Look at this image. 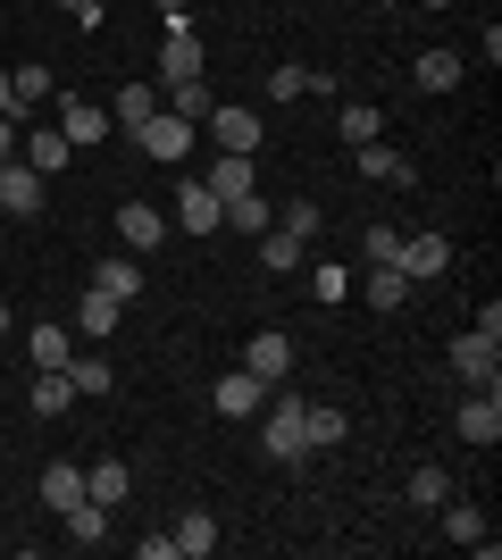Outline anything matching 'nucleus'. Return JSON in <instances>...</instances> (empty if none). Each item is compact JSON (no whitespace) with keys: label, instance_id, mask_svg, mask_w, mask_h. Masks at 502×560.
Masks as SVG:
<instances>
[{"label":"nucleus","instance_id":"1","mask_svg":"<svg viewBox=\"0 0 502 560\" xmlns=\"http://www.w3.org/2000/svg\"><path fill=\"white\" fill-rule=\"evenodd\" d=\"M260 444L277 452L285 468H293V460H311V401H293V394H285V401H268V419H260Z\"/></svg>","mask_w":502,"mask_h":560},{"label":"nucleus","instance_id":"2","mask_svg":"<svg viewBox=\"0 0 502 560\" xmlns=\"http://www.w3.org/2000/svg\"><path fill=\"white\" fill-rule=\"evenodd\" d=\"M394 268H402L410 284H428V277H444V268H453V234H435V226L402 234V252H394Z\"/></svg>","mask_w":502,"mask_h":560},{"label":"nucleus","instance_id":"3","mask_svg":"<svg viewBox=\"0 0 502 560\" xmlns=\"http://www.w3.org/2000/svg\"><path fill=\"white\" fill-rule=\"evenodd\" d=\"M135 142H143V151H151L160 167H176V160L192 151V117H176V109H151L143 126H135Z\"/></svg>","mask_w":502,"mask_h":560},{"label":"nucleus","instance_id":"4","mask_svg":"<svg viewBox=\"0 0 502 560\" xmlns=\"http://www.w3.org/2000/svg\"><path fill=\"white\" fill-rule=\"evenodd\" d=\"M167 201H176V210H167V226H185V234H218V218H226V201H218L201 176H185Z\"/></svg>","mask_w":502,"mask_h":560},{"label":"nucleus","instance_id":"5","mask_svg":"<svg viewBox=\"0 0 502 560\" xmlns=\"http://www.w3.org/2000/svg\"><path fill=\"white\" fill-rule=\"evenodd\" d=\"M453 427H460V444L494 452V444H502V394H494V385H478V394L453 410Z\"/></svg>","mask_w":502,"mask_h":560},{"label":"nucleus","instance_id":"6","mask_svg":"<svg viewBox=\"0 0 502 560\" xmlns=\"http://www.w3.org/2000/svg\"><path fill=\"white\" fill-rule=\"evenodd\" d=\"M201 126H210V142H218V151H243V160H252V151H260V142H268L260 109H235V101H226V109H210V117H201Z\"/></svg>","mask_w":502,"mask_h":560},{"label":"nucleus","instance_id":"7","mask_svg":"<svg viewBox=\"0 0 502 560\" xmlns=\"http://www.w3.org/2000/svg\"><path fill=\"white\" fill-rule=\"evenodd\" d=\"M160 84H185V75H201V34H192V18H167V43H160Z\"/></svg>","mask_w":502,"mask_h":560},{"label":"nucleus","instance_id":"8","mask_svg":"<svg viewBox=\"0 0 502 560\" xmlns=\"http://www.w3.org/2000/svg\"><path fill=\"white\" fill-rule=\"evenodd\" d=\"M453 369L469 376V385H494V376H502V335H494V327H469V335L453 343Z\"/></svg>","mask_w":502,"mask_h":560},{"label":"nucleus","instance_id":"9","mask_svg":"<svg viewBox=\"0 0 502 560\" xmlns=\"http://www.w3.org/2000/svg\"><path fill=\"white\" fill-rule=\"evenodd\" d=\"M118 243L126 252H160L167 243V210L160 201H118Z\"/></svg>","mask_w":502,"mask_h":560},{"label":"nucleus","instance_id":"10","mask_svg":"<svg viewBox=\"0 0 502 560\" xmlns=\"http://www.w3.org/2000/svg\"><path fill=\"white\" fill-rule=\"evenodd\" d=\"M17 160L34 167V176H59V167L75 160V142L59 135V126H25V135H17Z\"/></svg>","mask_w":502,"mask_h":560},{"label":"nucleus","instance_id":"11","mask_svg":"<svg viewBox=\"0 0 502 560\" xmlns=\"http://www.w3.org/2000/svg\"><path fill=\"white\" fill-rule=\"evenodd\" d=\"M59 135H68L75 151H93V142L109 135V101H84V93H68V101H59Z\"/></svg>","mask_w":502,"mask_h":560},{"label":"nucleus","instance_id":"12","mask_svg":"<svg viewBox=\"0 0 502 560\" xmlns=\"http://www.w3.org/2000/svg\"><path fill=\"white\" fill-rule=\"evenodd\" d=\"M243 369L260 376V385H285V376H293V335H277V327L252 335V343H243Z\"/></svg>","mask_w":502,"mask_h":560},{"label":"nucleus","instance_id":"13","mask_svg":"<svg viewBox=\"0 0 502 560\" xmlns=\"http://www.w3.org/2000/svg\"><path fill=\"white\" fill-rule=\"evenodd\" d=\"M43 185H50V176H34L25 160H9V167H0V210H9V218H34V210H43Z\"/></svg>","mask_w":502,"mask_h":560},{"label":"nucleus","instance_id":"14","mask_svg":"<svg viewBox=\"0 0 502 560\" xmlns=\"http://www.w3.org/2000/svg\"><path fill=\"white\" fill-rule=\"evenodd\" d=\"M444 536H453V544H469V552H486V560L502 552V544L486 536V511H478V502H460V493L444 502Z\"/></svg>","mask_w":502,"mask_h":560},{"label":"nucleus","instance_id":"15","mask_svg":"<svg viewBox=\"0 0 502 560\" xmlns=\"http://www.w3.org/2000/svg\"><path fill=\"white\" fill-rule=\"evenodd\" d=\"M352 160H360V176H369V185H419V167H410L402 151H385V135H377V142H360Z\"/></svg>","mask_w":502,"mask_h":560},{"label":"nucleus","instance_id":"16","mask_svg":"<svg viewBox=\"0 0 502 560\" xmlns=\"http://www.w3.org/2000/svg\"><path fill=\"white\" fill-rule=\"evenodd\" d=\"M126 493H135V468H126V460H93V468H84V502H101V511H118Z\"/></svg>","mask_w":502,"mask_h":560},{"label":"nucleus","instance_id":"17","mask_svg":"<svg viewBox=\"0 0 502 560\" xmlns=\"http://www.w3.org/2000/svg\"><path fill=\"white\" fill-rule=\"evenodd\" d=\"M268 401V385L252 369H235V376H218V419H252V410H260Z\"/></svg>","mask_w":502,"mask_h":560},{"label":"nucleus","instance_id":"18","mask_svg":"<svg viewBox=\"0 0 502 560\" xmlns=\"http://www.w3.org/2000/svg\"><path fill=\"white\" fill-rule=\"evenodd\" d=\"M410 84H419V93H453L460 84V50H419V59H410Z\"/></svg>","mask_w":502,"mask_h":560},{"label":"nucleus","instance_id":"19","mask_svg":"<svg viewBox=\"0 0 502 560\" xmlns=\"http://www.w3.org/2000/svg\"><path fill=\"white\" fill-rule=\"evenodd\" d=\"M84 284H101V293H118V302H135V293H143V259H93V268H84Z\"/></svg>","mask_w":502,"mask_h":560},{"label":"nucleus","instance_id":"20","mask_svg":"<svg viewBox=\"0 0 502 560\" xmlns=\"http://www.w3.org/2000/svg\"><path fill=\"white\" fill-rule=\"evenodd\" d=\"M43 502L68 518L75 502H84V460H50V468H43Z\"/></svg>","mask_w":502,"mask_h":560},{"label":"nucleus","instance_id":"21","mask_svg":"<svg viewBox=\"0 0 502 560\" xmlns=\"http://www.w3.org/2000/svg\"><path fill=\"white\" fill-rule=\"evenodd\" d=\"M167 536H176V560H210V552H218V518H210V511H185Z\"/></svg>","mask_w":502,"mask_h":560},{"label":"nucleus","instance_id":"22","mask_svg":"<svg viewBox=\"0 0 502 560\" xmlns=\"http://www.w3.org/2000/svg\"><path fill=\"white\" fill-rule=\"evenodd\" d=\"M260 268L293 277V268H311V243H302V234H285V226H268V234H260Z\"/></svg>","mask_w":502,"mask_h":560},{"label":"nucleus","instance_id":"23","mask_svg":"<svg viewBox=\"0 0 502 560\" xmlns=\"http://www.w3.org/2000/svg\"><path fill=\"white\" fill-rule=\"evenodd\" d=\"M201 185H210L218 201H235V192H260V176H252V160H243V151H218V167L201 176Z\"/></svg>","mask_w":502,"mask_h":560},{"label":"nucleus","instance_id":"24","mask_svg":"<svg viewBox=\"0 0 502 560\" xmlns=\"http://www.w3.org/2000/svg\"><path fill=\"white\" fill-rule=\"evenodd\" d=\"M75 318H84V335H118L126 302H118V293H101V284H84V302H75Z\"/></svg>","mask_w":502,"mask_h":560},{"label":"nucleus","instance_id":"25","mask_svg":"<svg viewBox=\"0 0 502 560\" xmlns=\"http://www.w3.org/2000/svg\"><path fill=\"white\" fill-rule=\"evenodd\" d=\"M218 226H235V234H252V243H260V234L277 226V210H268L260 192H235V201H226V218H218Z\"/></svg>","mask_w":502,"mask_h":560},{"label":"nucleus","instance_id":"26","mask_svg":"<svg viewBox=\"0 0 502 560\" xmlns=\"http://www.w3.org/2000/svg\"><path fill=\"white\" fill-rule=\"evenodd\" d=\"M25 401H34L43 419H59V410L75 401V376H68V369H34V394H25Z\"/></svg>","mask_w":502,"mask_h":560},{"label":"nucleus","instance_id":"27","mask_svg":"<svg viewBox=\"0 0 502 560\" xmlns=\"http://www.w3.org/2000/svg\"><path fill=\"white\" fill-rule=\"evenodd\" d=\"M68 376H75V401H101L109 385H118V369H109V360H93V351H75Z\"/></svg>","mask_w":502,"mask_h":560},{"label":"nucleus","instance_id":"28","mask_svg":"<svg viewBox=\"0 0 502 560\" xmlns=\"http://www.w3.org/2000/svg\"><path fill=\"white\" fill-rule=\"evenodd\" d=\"M335 135L360 151V142H377V135H385V109H377V101H343V126H335Z\"/></svg>","mask_w":502,"mask_h":560},{"label":"nucleus","instance_id":"29","mask_svg":"<svg viewBox=\"0 0 502 560\" xmlns=\"http://www.w3.org/2000/svg\"><path fill=\"white\" fill-rule=\"evenodd\" d=\"M444 502H453V477H444V468H410V511H444Z\"/></svg>","mask_w":502,"mask_h":560},{"label":"nucleus","instance_id":"30","mask_svg":"<svg viewBox=\"0 0 502 560\" xmlns=\"http://www.w3.org/2000/svg\"><path fill=\"white\" fill-rule=\"evenodd\" d=\"M25 351H34V369H68V360H75L68 327H34V335H25Z\"/></svg>","mask_w":502,"mask_h":560},{"label":"nucleus","instance_id":"31","mask_svg":"<svg viewBox=\"0 0 502 560\" xmlns=\"http://www.w3.org/2000/svg\"><path fill=\"white\" fill-rule=\"evenodd\" d=\"M68 536H75V552L109 544V511H101V502H75V511H68Z\"/></svg>","mask_w":502,"mask_h":560},{"label":"nucleus","instance_id":"32","mask_svg":"<svg viewBox=\"0 0 502 560\" xmlns=\"http://www.w3.org/2000/svg\"><path fill=\"white\" fill-rule=\"evenodd\" d=\"M9 93H17V117H25V109H43L59 84H50V68H9Z\"/></svg>","mask_w":502,"mask_h":560},{"label":"nucleus","instance_id":"33","mask_svg":"<svg viewBox=\"0 0 502 560\" xmlns=\"http://www.w3.org/2000/svg\"><path fill=\"white\" fill-rule=\"evenodd\" d=\"M167 109H176V117H192V126H201V117H210L218 101H210V84H201V75H185V84H167Z\"/></svg>","mask_w":502,"mask_h":560},{"label":"nucleus","instance_id":"34","mask_svg":"<svg viewBox=\"0 0 502 560\" xmlns=\"http://www.w3.org/2000/svg\"><path fill=\"white\" fill-rule=\"evenodd\" d=\"M143 117H151V84H118V101H109V126H126V135H135Z\"/></svg>","mask_w":502,"mask_h":560},{"label":"nucleus","instance_id":"35","mask_svg":"<svg viewBox=\"0 0 502 560\" xmlns=\"http://www.w3.org/2000/svg\"><path fill=\"white\" fill-rule=\"evenodd\" d=\"M402 293H410L402 268H369V310H402Z\"/></svg>","mask_w":502,"mask_h":560},{"label":"nucleus","instance_id":"36","mask_svg":"<svg viewBox=\"0 0 502 560\" xmlns=\"http://www.w3.org/2000/svg\"><path fill=\"white\" fill-rule=\"evenodd\" d=\"M394 252H402V226H369L360 234V259H369V268H394Z\"/></svg>","mask_w":502,"mask_h":560},{"label":"nucleus","instance_id":"37","mask_svg":"<svg viewBox=\"0 0 502 560\" xmlns=\"http://www.w3.org/2000/svg\"><path fill=\"white\" fill-rule=\"evenodd\" d=\"M327 444H343V410H335V401H311V452H327Z\"/></svg>","mask_w":502,"mask_h":560},{"label":"nucleus","instance_id":"38","mask_svg":"<svg viewBox=\"0 0 502 560\" xmlns=\"http://www.w3.org/2000/svg\"><path fill=\"white\" fill-rule=\"evenodd\" d=\"M318 226H327V210H318V201H285V234H302V243H311Z\"/></svg>","mask_w":502,"mask_h":560},{"label":"nucleus","instance_id":"39","mask_svg":"<svg viewBox=\"0 0 502 560\" xmlns=\"http://www.w3.org/2000/svg\"><path fill=\"white\" fill-rule=\"evenodd\" d=\"M311 293L318 302H343V293H352V268H311Z\"/></svg>","mask_w":502,"mask_h":560},{"label":"nucleus","instance_id":"40","mask_svg":"<svg viewBox=\"0 0 502 560\" xmlns=\"http://www.w3.org/2000/svg\"><path fill=\"white\" fill-rule=\"evenodd\" d=\"M302 84H311V68H268V101H302Z\"/></svg>","mask_w":502,"mask_h":560},{"label":"nucleus","instance_id":"41","mask_svg":"<svg viewBox=\"0 0 502 560\" xmlns=\"http://www.w3.org/2000/svg\"><path fill=\"white\" fill-rule=\"evenodd\" d=\"M17 135H25V117H17V109H0V167L17 160Z\"/></svg>","mask_w":502,"mask_h":560},{"label":"nucleus","instance_id":"42","mask_svg":"<svg viewBox=\"0 0 502 560\" xmlns=\"http://www.w3.org/2000/svg\"><path fill=\"white\" fill-rule=\"evenodd\" d=\"M135 560H176V536H135Z\"/></svg>","mask_w":502,"mask_h":560},{"label":"nucleus","instance_id":"43","mask_svg":"<svg viewBox=\"0 0 502 560\" xmlns=\"http://www.w3.org/2000/svg\"><path fill=\"white\" fill-rule=\"evenodd\" d=\"M59 9H68V18L84 25V34H93V25H101V0H59Z\"/></svg>","mask_w":502,"mask_h":560},{"label":"nucleus","instance_id":"44","mask_svg":"<svg viewBox=\"0 0 502 560\" xmlns=\"http://www.w3.org/2000/svg\"><path fill=\"white\" fill-rule=\"evenodd\" d=\"M151 9H160V18H192V0H151Z\"/></svg>","mask_w":502,"mask_h":560},{"label":"nucleus","instance_id":"45","mask_svg":"<svg viewBox=\"0 0 502 560\" xmlns=\"http://www.w3.org/2000/svg\"><path fill=\"white\" fill-rule=\"evenodd\" d=\"M0 109H17V93H9V68H0Z\"/></svg>","mask_w":502,"mask_h":560},{"label":"nucleus","instance_id":"46","mask_svg":"<svg viewBox=\"0 0 502 560\" xmlns=\"http://www.w3.org/2000/svg\"><path fill=\"white\" fill-rule=\"evenodd\" d=\"M419 9H453V0H419Z\"/></svg>","mask_w":502,"mask_h":560},{"label":"nucleus","instance_id":"47","mask_svg":"<svg viewBox=\"0 0 502 560\" xmlns=\"http://www.w3.org/2000/svg\"><path fill=\"white\" fill-rule=\"evenodd\" d=\"M0 335H9V302H0Z\"/></svg>","mask_w":502,"mask_h":560},{"label":"nucleus","instance_id":"48","mask_svg":"<svg viewBox=\"0 0 502 560\" xmlns=\"http://www.w3.org/2000/svg\"><path fill=\"white\" fill-rule=\"evenodd\" d=\"M377 9H402V0H377Z\"/></svg>","mask_w":502,"mask_h":560}]
</instances>
